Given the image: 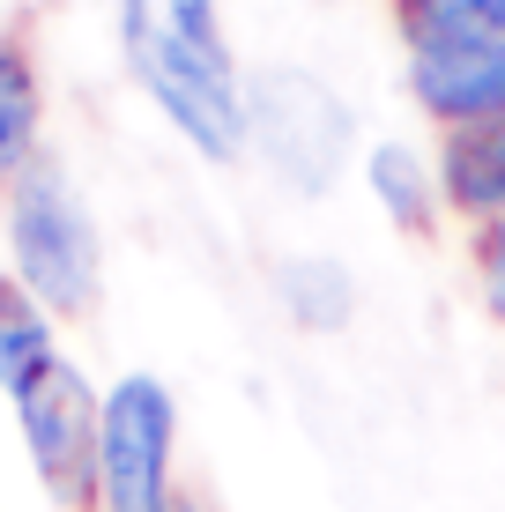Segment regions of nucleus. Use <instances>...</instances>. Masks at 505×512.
I'll return each mask as SVG.
<instances>
[{"instance_id":"f257e3e1","label":"nucleus","mask_w":505,"mask_h":512,"mask_svg":"<svg viewBox=\"0 0 505 512\" xmlns=\"http://www.w3.org/2000/svg\"><path fill=\"white\" fill-rule=\"evenodd\" d=\"M119 60L201 164H246V67L223 0H119Z\"/></svg>"},{"instance_id":"f03ea898","label":"nucleus","mask_w":505,"mask_h":512,"mask_svg":"<svg viewBox=\"0 0 505 512\" xmlns=\"http://www.w3.org/2000/svg\"><path fill=\"white\" fill-rule=\"evenodd\" d=\"M8 275L38 297L52 320H90L97 297H104L97 216L52 156H38L8 186Z\"/></svg>"},{"instance_id":"7ed1b4c3","label":"nucleus","mask_w":505,"mask_h":512,"mask_svg":"<svg viewBox=\"0 0 505 512\" xmlns=\"http://www.w3.org/2000/svg\"><path fill=\"white\" fill-rule=\"evenodd\" d=\"M246 156H260L275 171V186L305 193V201L335 193L357 156L350 97L327 75H312V67H283V60L253 67L246 75Z\"/></svg>"},{"instance_id":"20e7f679","label":"nucleus","mask_w":505,"mask_h":512,"mask_svg":"<svg viewBox=\"0 0 505 512\" xmlns=\"http://www.w3.org/2000/svg\"><path fill=\"white\" fill-rule=\"evenodd\" d=\"M179 498V394L156 372L104 386L97 431V512H164Z\"/></svg>"},{"instance_id":"39448f33","label":"nucleus","mask_w":505,"mask_h":512,"mask_svg":"<svg viewBox=\"0 0 505 512\" xmlns=\"http://www.w3.org/2000/svg\"><path fill=\"white\" fill-rule=\"evenodd\" d=\"M23 431L30 475L52 498V512H97V431H104V394L90 386L75 357H60L30 394L8 401Z\"/></svg>"},{"instance_id":"423d86ee","label":"nucleus","mask_w":505,"mask_h":512,"mask_svg":"<svg viewBox=\"0 0 505 512\" xmlns=\"http://www.w3.org/2000/svg\"><path fill=\"white\" fill-rule=\"evenodd\" d=\"M402 82H409V104L439 134L491 127V119H505V38H431V45H409Z\"/></svg>"},{"instance_id":"0eeeda50","label":"nucleus","mask_w":505,"mask_h":512,"mask_svg":"<svg viewBox=\"0 0 505 512\" xmlns=\"http://www.w3.org/2000/svg\"><path fill=\"white\" fill-rule=\"evenodd\" d=\"M364 193H372V208L402 238H439V223H446L439 156L416 149L409 134H379L372 149H364Z\"/></svg>"},{"instance_id":"6e6552de","label":"nucleus","mask_w":505,"mask_h":512,"mask_svg":"<svg viewBox=\"0 0 505 512\" xmlns=\"http://www.w3.org/2000/svg\"><path fill=\"white\" fill-rule=\"evenodd\" d=\"M439 193H446V216L483 231V223L505 216V119L491 127H461L439 134Z\"/></svg>"},{"instance_id":"1a4fd4ad","label":"nucleus","mask_w":505,"mask_h":512,"mask_svg":"<svg viewBox=\"0 0 505 512\" xmlns=\"http://www.w3.org/2000/svg\"><path fill=\"white\" fill-rule=\"evenodd\" d=\"M275 305L298 334H342L357 320V268L335 253H290L275 260Z\"/></svg>"},{"instance_id":"9d476101","label":"nucleus","mask_w":505,"mask_h":512,"mask_svg":"<svg viewBox=\"0 0 505 512\" xmlns=\"http://www.w3.org/2000/svg\"><path fill=\"white\" fill-rule=\"evenodd\" d=\"M45 141V82L23 38H0V186H15L38 164Z\"/></svg>"},{"instance_id":"9b49d317","label":"nucleus","mask_w":505,"mask_h":512,"mask_svg":"<svg viewBox=\"0 0 505 512\" xmlns=\"http://www.w3.org/2000/svg\"><path fill=\"white\" fill-rule=\"evenodd\" d=\"M60 357H67L60 349V320H52L15 275H0V394L8 401L30 394Z\"/></svg>"},{"instance_id":"f8f14e48","label":"nucleus","mask_w":505,"mask_h":512,"mask_svg":"<svg viewBox=\"0 0 505 512\" xmlns=\"http://www.w3.org/2000/svg\"><path fill=\"white\" fill-rule=\"evenodd\" d=\"M409 45L431 38H505V0H394Z\"/></svg>"},{"instance_id":"ddd939ff","label":"nucleus","mask_w":505,"mask_h":512,"mask_svg":"<svg viewBox=\"0 0 505 512\" xmlns=\"http://www.w3.org/2000/svg\"><path fill=\"white\" fill-rule=\"evenodd\" d=\"M468 268H476V297L483 312L505 327V216L483 223V231H468Z\"/></svg>"},{"instance_id":"4468645a","label":"nucleus","mask_w":505,"mask_h":512,"mask_svg":"<svg viewBox=\"0 0 505 512\" xmlns=\"http://www.w3.org/2000/svg\"><path fill=\"white\" fill-rule=\"evenodd\" d=\"M164 512H208V505H201V498H186V490H179V498H171Z\"/></svg>"}]
</instances>
